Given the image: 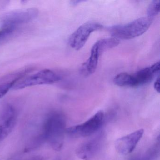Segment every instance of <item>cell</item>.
<instances>
[{
	"mask_svg": "<svg viewBox=\"0 0 160 160\" xmlns=\"http://www.w3.org/2000/svg\"><path fill=\"white\" fill-rule=\"evenodd\" d=\"M66 122L61 113L54 112L48 115L44 123L42 136L55 150H60L63 146Z\"/></svg>",
	"mask_w": 160,
	"mask_h": 160,
	"instance_id": "6da1fadb",
	"label": "cell"
},
{
	"mask_svg": "<svg viewBox=\"0 0 160 160\" xmlns=\"http://www.w3.org/2000/svg\"><path fill=\"white\" fill-rule=\"evenodd\" d=\"M160 62H157L149 67H146L134 73L123 72L117 75L114 83L119 87H137L151 82L160 72Z\"/></svg>",
	"mask_w": 160,
	"mask_h": 160,
	"instance_id": "7a4b0ae2",
	"label": "cell"
},
{
	"mask_svg": "<svg viewBox=\"0 0 160 160\" xmlns=\"http://www.w3.org/2000/svg\"><path fill=\"white\" fill-rule=\"evenodd\" d=\"M152 22V18L148 17L140 18L125 25L112 26L109 31L113 38L118 40H131L144 34Z\"/></svg>",
	"mask_w": 160,
	"mask_h": 160,
	"instance_id": "3957f363",
	"label": "cell"
},
{
	"mask_svg": "<svg viewBox=\"0 0 160 160\" xmlns=\"http://www.w3.org/2000/svg\"><path fill=\"white\" fill-rule=\"evenodd\" d=\"M119 43L118 40L113 37L97 41L92 47L89 58L80 68L81 74L84 77L92 74L97 69L100 56L105 51L118 46Z\"/></svg>",
	"mask_w": 160,
	"mask_h": 160,
	"instance_id": "277c9868",
	"label": "cell"
},
{
	"mask_svg": "<svg viewBox=\"0 0 160 160\" xmlns=\"http://www.w3.org/2000/svg\"><path fill=\"white\" fill-rule=\"evenodd\" d=\"M60 79V76L53 71L45 69L34 74L21 77L15 83L12 89L17 90L37 85H50Z\"/></svg>",
	"mask_w": 160,
	"mask_h": 160,
	"instance_id": "5b68a950",
	"label": "cell"
},
{
	"mask_svg": "<svg viewBox=\"0 0 160 160\" xmlns=\"http://www.w3.org/2000/svg\"><path fill=\"white\" fill-rule=\"evenodd\" d=\"M104 118L103 111L99 110L84 123L66 129L65 132L74 138L90 136L100 128L102 124Z\"/></svg>",
	"mask_w": 160,
	"mask_h": 160,
	"instance_id": "8992f818",
	"label": "cell"
},
{
	"mask_svg": "<svg viewBox=\"0 0 160 160\" xmlns=\"http://www.w3.org/2000/svg\"><path fill=\"white\" fill-rule=\"evenodd\" d=\"M39 14L36 8L19 9L10 11L1 18V23L3 27H14L16 25L25 24L35 19Z\"/></svg>",
	"mask_w": 160,
	"mask_h": 160,
	"instance_id": "52a82bcc",
	"label": "cell"
},
{
	"mask_svg": "<svg viewBox=\"0 0 160 160\" xmlns=\"http://www.w3.org/2000/svg\"><path fill=\"white\" fill-rule=\"evenodd\" d=\"M102 25L97 22L84 23L70 36L69 40L70 46L75 50H80L86 44L92 32L102 29Z\"/></svg>",
	"mask_w": 160,
	"mask_h": 160,
	"instance_id": "ba28073f",
	"label": "cell"
},
{
	"mask_svg": "<svg viewBox=\"0 0 160 160\" xmlns=\"http://www.w3.org/2000/svg\"><path fill=\"white\" fill-rule=\"evenodd\" d=\"M16 111L13 106L8 104L0 111V142L12 131L16 123Z\"/></svg>",
	"mask_w": 160,
	"mask_h": 160,
	"instance_id": "9c48e42d",
	"label": "cell"
},
{
	"mask_svg": "<svg viewBox=\"0 0 160 160\" xmlns=\"http://www.w3.org/2000/svg\"><path fill=\"white\" fill-rule=\"evenodd\" d=\"M144 132L143 129H139L117 139L115 148L118 152L124 155L131 153L142 138Z\"/></svg>",
	"mask_w": 160,
	"mask_h": 160,
	"instance_id": "30bf717a",
	"label": "cell"
},
{
	"mask_svg": "<svg viewBox=\"0 0 160 160\" xmlns=\"http://www.w3.org/2000/svg\"><path fill=\"white\" fill-rule=\"evenodd\" d=\"M102 139V137L99 136L86 141L77 149V156L82 160H89L99 149Z\"/></svg>",
	"mask_w": 160,
	"mask_h": 160,
	"instance_id": "8fae6325",
	"label": "cell"
},
{
	"mask_svg": "<svg viewBox=\"0 0 160 160\" xmlns=\"http://www.w3.org/2000/svg\"><path fill=\"white\" fill-rule=\"evenodd\" d=\"M160 10V1L154 0L149 5L147 10L148 17L153 19L154 17L159 14Z\"/></svg>",
	"mask_w": 160,
	"mask_h": 160,
	"instance_id": "7c38bea8",
	"label": "cell"
},
{
	"mask_svg": "<svg viewBox=\"0 0 160 160\" xmlns=\"http://www.w3.org/2000/svg\"><path fill=\"white\" fill-rule=\"evenodd\" d=\"M22 76L16 78L12 80H11V81L0 84V99L7 94L9 91L12 88L16 81Z\"/></svg>",
	"mask_w": 160,
	"mask_h": 160,
	"instance_id": "4fadbf2b",
	"label": "cell"
},
{
	"mask_svg": "<svg viewBox=\"0 0 160 160\" xmlns=\"http://www.w3.org/2000/svg\"><path fill=\"white\" fill-rule=\"evenodd\" d=\"M14 27H3L0 29V42L12 33Z\"/></svg>",
	"mask_w": 160,
	"mask_h": 160,
	"instance_id": "5bb4252c",
	"label": "cell"
},
{
	"mask_svg": "<svg viewBox=\"0 0 160 160\" xmlns=\"http://www.w3.org/2000/svg\"><path fill=\"white\" fill-rule=\"evenodd\" d=\"M154 88L156 92H157L158 93H160V78H159V77H158L156 78V80H155V82H154Z\"/></svg>",
	"mask_w": 160,
	"mask_h": 160,
	"instance_id": "9a60e30c",
	"label": "cell"
},
{
	"mask_svg": "<svg viewBox=\"0 0 160 160\" xmlns=\"http://www.w3.org/2000/svg\"><path fill=\"white\" fill-rule=\"evenodd\" d=\"M26 160H44L43 157L40 155H36V156H33L32 157H30Z\"/></svg>",
	"mask_w": 160,
	"mask_h": 160,
	"instance_id": "2e32d148",
	"label": "cell"
},
{
	"mask_svg": "<svg viewBox=\"0 0 160 160\" xmlns=\"http://www.w3.org/2000/svg\"><path fill=\"white\" fill-rule=\"evenodd\" d=\"M85 1H71V3H72V5H76L77 4H79V3H81V2H84Z\"/></svg>",
	"mask_w": 160,
	"mask_h": 160,
	"instance_id": "e0dca14e",
	"label": "cell"
}]
</instances>
